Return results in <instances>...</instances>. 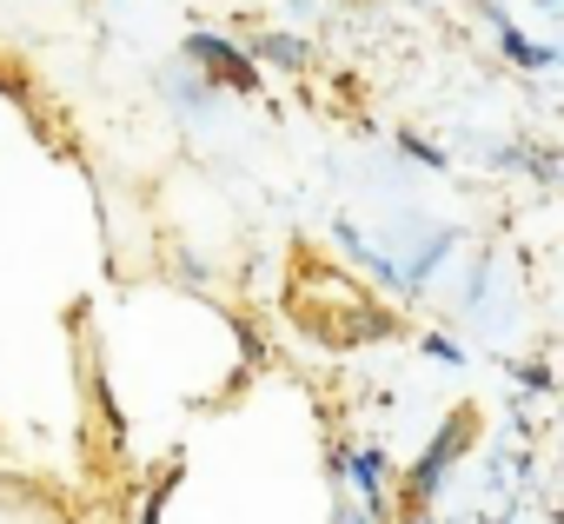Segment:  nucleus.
<instances>
[{
    "label": "nucleus",
    "instance_id": "obj_1",
    "mask_svg": "<svg viewBox=\"0 0 564 524\" xmlns=\"http://www.w3.org/2000/svg\"><path fill=\"white\" fill-rule=\"evenodd\" d=\"M186 61H206V74H213V80H226V87H239V94H252V87H259L252 54H239V47H232V41H219V34H186Z\"/></svg>",
    "mask_w": 564,
    "mask_h": 524
},
{
    "label": "nucleus",
    "instance_id": "obj_2",
    "mask_svg": "<svg viewBox=\"0 0 564 524\" xmlns=\"http://www.w3.org/2000/svg\"><path fill=\"white\" fill-rule=\"evenodd\" d=\"M458 445H465V438H458V425H445V432H438V445L419 458V471H412V484H405V498H412V504H425V498L438 491V478H445V465H452V451H458Z\"/></svg>",
    "mask_w": 564,
    "mask_h": 524
},
{
    "label": "nucleus",
    "instance_id": "obj_3",
    "mask_svg": "<svg viewBox=\"0 0 564 524\" xmlns=\"http://www.w3.org/2000/svg\"><path fill=\"white\" fill-rule=\"evenodd\" d=\"M491 28H498V47H505V54H511L518 67H551V61H557L551 47H531V41H524V34H518V28H511V21H505L498 8H491Z\"/></svg>",
    "mask_w": 564,
    "mask_h": 524
},
{
    "label": "nucleus",
    "instance_id": "obj_4",
    "mask_svg": "<svg viewBox=\"0 0 564 524\" xmlns=\"http://www.w3.org/2000/svg\"><path fill=\"white\" fill-rule=\"evenodd\" d=\"M346 471L359 478V491H366V504L379 511V504H386V458H379V451H352V458H346Z\"/></svg>",
    "mask_w": 564,
    "mask_h": 524
},
{
    "label": "nucleus",
    "instance_id": "obj_5",
    "mask_svg": "<svg viewBox=\"0 0 564 524\" xmlns=\"http://www.w3.org/2000/svg\"><path fill=\"white\" fill-rule=\"evenodd\" d=\"M259 61H272V67H306L313 54H306V41H293V34H265V41H259Z\"/></svg>",
    "mask_w": 564,
    "mask_h": 524
},
{
    "label": "nucleus",
    "instance_id": "obj_6",
    "mask_svg": "<svg viewBox=\"0 0 564 524\" xmlns=\"http://www.w3.org/2000/svg\"><path fill=\"white\" fill-rule=\"evenodd\" d=\"M405 153H412V160H425V166H445V153H438V146H425V140H412V133H405Z\"/></svg>",
    "mask_w": 564,
    "mask_h": 524
},
{
    "label": "nucleus",
    "instance_id": "obj_7",
    "mask_svg": "<svg viewBox=\"0 0 564 524\" xmlns=\"http://www.w3.org/2000/svg\"><path fill=\"white\" fill-rule=\"evenodd\" d=\"M412 524H425V517H412Z\"/></svg>",
    "mask_w": 564,
    "mask_h": 524
}]
</instances>
